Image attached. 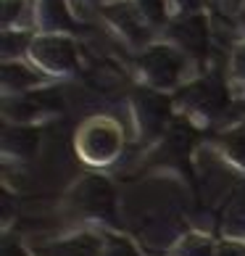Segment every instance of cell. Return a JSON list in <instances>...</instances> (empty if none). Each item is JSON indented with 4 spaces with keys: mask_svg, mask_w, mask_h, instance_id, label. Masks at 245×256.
Here are the masks:
<instances>
[{
    "mask_svg": "<svg viewBox=\"0 0 245 256\" xmlns=\"http://www.w3.org/2000/svg\"><path fill=\"white\" fill-rule=\"evenodd\" d=\"M61 208L66 216L82 224L111 227L119 220V193L116 185L100 172H87L74 180L63 193Z\"/></svg>",
    "mask_w": 245,
    "mask_h": 256,
    "instance_id": "obj_1",
    "label": "cell"
},
{
    "mask_svg": "<svg viewBox=\"0 0 245 256\" xmlns=\"http://www.w3.org/2000/svg\"><path fill=\"white\" fill-rule=\"evenodd\" d=\"M232 98L235 92L227 82V74L222 77L216 72H203L174 92V106L198 127H209L227 114Z\"/></svg>",
    "mask_w": 245,
    "mask_h": 256,
    "instance_id": "obj_2",
    "label": "cell"
},
{
    "mask_svg": "<svg viewBox=\"0 0 245 256\" xmlns=\"http://www.w3.org/2000/svg\"><path fill=\"white\" fill-rule=\"evenodd\" d=\"M135 77L137 84L174 96L185 82L198 77V72L174 45H169L158 37L153 45H148L143 53L135 56Z\"/></svg>",
    "mask_w": 245,
    "mask_h": 256,
    "instance_id": "obj_3",
    "label": "cell"
},
{
    "mask_svg": "<svg viewBox=\"0 0 245 256\" xmlns=\"http://www.w3.org/2000/svg\"><path fill=\"white\" fill-rule=\"evenodd\" d=\"M74 150L92 169L111 166L124 150V130L111 116H90L74 135Z\"/></svg>",
    "mask_w": 245,
    "mask_h": 256,
    "instance_id": "obj_4",
    "label": "cell"
},
{
    "mask_svg": "<svg viewBox=\"0 0 245 256\" xmlns=\"http://www.w3.org/2000/svg\"><path fill=\"white\" fill-rule=\"evenodd\" d=\"M174 111L177 106L172 92H158L153 88H145V84H135L129 92V114L140 143L161 140L169 132Z\"/></svg>",
    "mask_w": 245,
    "mask_h": 256,
    "instance_id": "obj_5",
    "label": "cell"
},
{
    "mask_svg": "<svg viewBox=\"0 0 245 256\" xmlns=\"http://www.w3.org/2000/svg\"><path fill=\"white\" fill-rule=\"evenodd\" d=\"M26 61L50 82L69 80L79 72V42L74 34H45L34 32Z\"/></svg>",
    "mask_w": 245,
    "mask_h": 256,
    "instance_id": "obj_6",
    "label": "cell"
},
{
    "mask_svg": "<svg viewBox=\"0 0 245 256\" xmlns=\"http://www.w3.org/2000/svg\"><path fill=\"white\" fill-rule=\"evenodd\" d=\"M161 40L174 45L193 64V69L198 74L206 72L203 66L209 64V56H211V18L206 11L174 16L161 32Z\"/></svg>",
    "mask_w": 245,
    "mask_h": 256,
    "instance_id": "obj_7",
    "label": "cell"
},
{
    "mask_svg": "<svg viewBox=\"0 0 245 256\" xmlns=\"http://www.w3.org/2000/svg\"><path fill=\"white\" fill-rule=\"evenodd\" d=\"M98 14L108 30L124 42V48L135 53H143L148 45H153L158 40V32L140 16L132 0H114V3L98 8Z\"/></svg>",
    "mask_w": 245,
    "mask_h": 256,
    "instance_id": "obj_8",
    "label": "cell"
},
{
    "mask_svg": "<svg viewBox=\"0 0 245 256\" xmlns=\"http://www.w3.org/2000/svg\"><path fill=\"white\" fill-rule=\"evenodd\" d=\"M63 111V98L55 96L50 88L26 92V96L3 98V122L5 124L40 127L42 122L58 116Z\"/></svg>",
    "mask_w": 245,
    "mask_h": 256,
    "instance_id": "obj_9",
    "label": "cell"
},
{
    "mask_svg": "<svg viewBox=\"0 0 245 256\" xmlns=\"http://www.w3.org/2000/svg\"><path fill=\"white\" fill-rule=\"evenodd\" d=\"M34 32L45 34H74L77 37L82 18L74 11L71 0H32Z\"/></svg>",
    "mask_w": 245,
    "mask_h": 256,
    "instance_id": "obj_10",
    "label": "cell"
},
{
    "mask_svg": "<svg viewBox=\"0 0 245 256\" xmlns=\"http://www.w3.org/2000/svg\"><path fill=\"white\" fill-rule=\"evenodd\" d=\"M42 135L40 127H24V124H5L3 135H0V150H3V161L8 164H26L40 156Z\"/></svg>",
    "mask_w": 245,
    "mask_h": 256,
    "instance_id": "obj_11",
    "label": "cell"
},
{
    "mask_svg": "<svg viewBox=\"0 0 245 256\" xmlns=\"http://www.w3.org/2000/svg\"><path fill=\"white\" fill-rule=\"evenodd\" d=\"M48 84H50V80L37 72L26 58L3 61V66H0V88H3V98L26 96V92L42 90V88H48Z\"/></svg>",
    "mask_w": 245,
    "mask_h": 256,
    "instance_id": "obj_12",
    "label": "cell"
},
{
    "mask_svg": "<svg viewBox=\"0 0 245 256\" xmlns=\"http://www.w3.org/2000/svg\"><path fill=\"white\" fill-rule=\"evenodd\" d=\"M103 232H77L34 248V256H100Z\"/></svg>",
    "mask_w": 245,
    "mask_h": 256,
    "instance_id": "obj_13",
    "label": "cell"
},
{
    "mask_svg": "<svg viewBox=\"0 0 245 256\" xmlns=\"http://www.w3.org/2000/svg\"><path fill=\"white\" fill-rule=\"evenodd\" d=\"M216 150L235 172L245 174V124H235L216 138Z\"/></svg>",
    "mask_w": 245,
    "mask_h": 256,
    "instance_id": "obj_14",
    "label": "cell"
},
{
    "mask_svg": "<svg viewBox=\"0 0 245 256\" xmlns=\"http://www.w3.org/2000/svg\"><path fill=\"white\" fill-rule=\"evenodd\" d=\"M0 26H3V32L34 30L32 3L29 0H0Z\"/></svg>",
    "mask_w": 245,
    "mask_h": 256,
    "instance_id": "obj_15",
    "label": "cell"
},
{
    "mask_svg": "<svg viewBox=\"0 0 245 256\" xmlns=\"http://www.w3.org/2000/svg\"><path fill=\"white\" fill-rule=\"evenodd\" d=\"M216 248H219V246H216L209 235L187 232L169 248V256H216Z\"/></svg>",
    "mask_w": 245,
    "mask_h": 256,
    "instance_id": "obj_16",
    "label": "cell"
},
{
    "mask_svg": "<svg viewBox=\"0 0 245 256\" xmlns=\"http://www.w3.org/2000/svg\"><path fill=\"white\" fill-rule=\"evenodd\" d=\"M132 3H135V8L140 11V16L158 32V37H161V32L166 30V24L174 18L169 0H132Z\"/></svg>",
    "mask_w": 245,
    "mask_h": 256,
    "instance_id": "obj_17",
    "label": "cell"
},
{
    "mask_svg": "<svg viewBox=\"0 0 245 256\" xmlns=\"http://www.w3.org/2000/svg\"><path fill=\"white\" fill-rule=\"evenodd\" d=\"M227 82L235 92V98L245 96V37H240V42L232 48L230 64H227Z\"/></svg>",
    "mask_w": 245,
    "mask_h": 256,
    "instance_id": "obj_18",
    "label": "cell"
},
{
    "mask_svg": "<svg viewBox=\"0 0 245 256\" xmlns=\"http://www.w3.org/2000/svg\"><path fill=\"white\" fill-rule=\"evenodd\" d=\"M34 37V30H11L3 32V61H16V58H26L29 42Z\"/></svg>",
    "mask_w": 245,
    "mask_h": 256,
    "instance_id": "obj_19",
    "label": "cell"
},
{
    "mask_svg": "<svg viewBox=\"0 0 245 256\" xmlns=\"http://www.w3.org/2000/svg\"><path fill=\"white\" fill-rule=\"evenodd\" d=\"M100 256H145L137 248V243L121 232H103Z\"/></svg>",
    "mask_w": 245,
    "mask_h": 256,
    "instance_id": "obj_20",
    "label": "cell"
},
{
    "mask_svg": "<svg viewBox=\"0 0 245 256\" xmlns=\"http://www.w3.org/2000/svg\"><path fill=\"white\" fill-rule=\"evenodd\" d=\"M174 16H187V14H201L206 8V0H169Z\"/></svg>",
    "mask_w": 245,
    "mask_h": 256,
    "instance_id": "obj_21",
    "label": "cell"
},
{
    "mask_svg": "<svg viewBox=\"0 0 245 256\" xmlns=\"http://www.w3.org/2000/svg\"><path fill=\"white\" fill-rule=\"evenodd\" d=\"M0 204H3V230L11 227V222L16 220V201H13V193L3 188V196H0Z\"/></svg>",
    "mask_w": 245,
    "mask_h": 256,
    "instance_id": "obj_22",
    "label": "cell"
},
{
    "mask_svg": "<svg viewBox=\"0 0 245 256\" xmlns=\"http://www.w3.org/2000/svg\"><path fill=\"white\" fill-rule=\"evenodd\" d=\"M0 256H34V251L24 248V246L16 243V240H5L3 243V254H0Z\"/></svg>",
    "mask_w": 245,
    "mask_h": 256,
    "instance_id": "obj_23",
    "label": "cell"
},
{
    "mask_svg": "<svg viewBox=\"0 0 245 256\" xmlns=\"http://www.w3.org/2000/svg\"><path fill=\"white\" fill-rule=\"evenodd\" d=\"M235 24H238V30H240V34L245 37V0H243V6H240V11H238V16H235Z\"/></svg>",
    "mask_w": 245,
    "mask_h": 256,
    "instance_id": "obj_24",
    "label": "cell"
},
{
    "mask_svg": "<svg viewBox=\"0 0 245 256\" xmlns=\"http://www.w3.org/2000/svg\"><path fill=\"white\" fill-rule=\"evenodd\" d=\"M240 100H243V106H245V96H243V98H240Z\"/></svg>",
    "mask_w": 245,
    "mask_h": 256,
    "instance_id": "obj_25",
    "label": "cell"
}]
</instances>
